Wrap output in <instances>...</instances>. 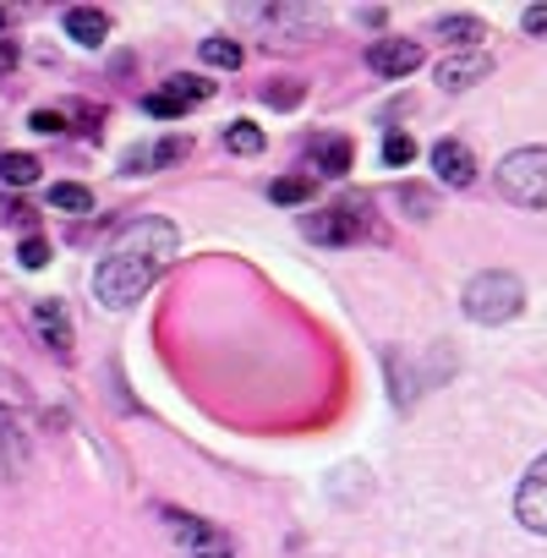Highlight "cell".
<instances>
[{
	"mask_svg": "<svg viewBox=\"0 0 547 558\" xmlns=\"http://www.w3.org/2000/svg\"><path fill=\"white\" fill-rule=\"evenodd\" d=\"M460 307H465V318L471 324H509V318H520V307H525V286L514 274H503V268H487V274H476L471 286H465V296H460Z\"/></svg>",
	"mask_w": 547,
	"mask_h": 558,
	"instance_id": "1",
	"label": "cell"
},
{
	"mask_svg": "<svg viewBox=\"0 0 547 558\" xmlns=\"http://www.w3.org/2000/svg\"><path fill=\"white\" fill-rule=\"evenodd\" d=\"M159 279V268L154 263H143V257H126V252H105V263L94 268V296L105 302V307H132L148 286Z\"/></svg>",
	"mask_w": 547,
	"mask_h": 558,
	"instance_id": "2",
	"label": "cell"
},
{
	"mask_svg": "<svg viewBox=\"0 0 547 558\" xmlns=\"http://www.w3.org/2000/svg\"><path fill=\"white\" fill-rule=\"evenodd\" d=\"M498 192L520 208H547V148H514L498 159Z\"/></svg>",
	"mask_w": 547,
	"mask_h": 558,
	"instance_id": "3",
	"label": "cell"
},
{
	"mask_svg": "<svg viewBox=\"0 0 547 558\" xmlns=\"http://www.w3.org/2000/svg\"><path fill=\"white\" fill-rule=\"evenodd\" d=\"M175 246H181V235H175L170 219H132V225H121L116 241H110V252L143 257V263H154V268H165V263L175 257Z\"/></svg>",
	"mask_w": 547,
	"mask_h": 558,
	"instance_id": "4",
	"label": "cell"
},
{
	"mask_svg": "<svg viewBox=\"0 0 547 558\" xmlns=\"http://www.w3.org/2000/svg\"><path fill=\"white\" fill-rule=\"evenodd\" d=\"M302 230H307L313 241H324V246H351V241H362V235H367V208L351 197V203H335V208L307 214V219H302Z\"/></svg>",
	"mask_w": 547,
	"mask_h": 558,
	"instance_id": "5",
	"label": "cell"
},
{
	"mask_svg": "<svg viewBox=\"0 0 547 558\" xmlns=\"http://www.w3.org/2000/svg\"><path fill=\"white\" fill-rule=\"evenodd\" d=\"M514 520H520L525 531L547 536V454L525 471V482H520V493H514Z\"/></svg>",
	"mask_w": 547,
	"mask_h": 558,
	"instance_id": "6",
	"label": "cell"
},
{
	"mask_svg": "<svg viewBox=\"0 0 547 558\" xmlns=\"http://www.w3.org/2000/svg\"><path fill=\"white\" fill-rule=\"evenodd\" d=\"M367 66L378 77H411L422 66V45L416 39H373L367 45Z\"/></svg>",
	"mask_w": 547,
	"mask_h": 558,
	"instance_id": "7",
	"label": "cell"
},
{
	"mask_svg": "<svg viewBox=\"0 0 547 558\" xmlns=\"http://www.w3.org/2000/svg\"><path fill=\"white\" fill-rule=\"evenodd\" d=\"M493 72V61L482 56V50H465V56H443L438 61V88L443 94H465V88H476L482 77Z\"/></svg>",
	"mask_w": 547,
	"mask_h": 558,
	"instance_id": "8",
	"label": "cell"
},
{
	"mask_svg": "<svg viewBox=\"0 0 547 558\" xmlns=\"http://www.w3.org/2000/svg\"><path fill=\"white\" fill-rule=\"evenodd\" d=\"M433 170H438L443 186H471L476 181V154L460 137H443V143H433Z\"/></svg>",
	"mask_w": 547,
	"mask_h": 558,
	"instance_id": "9",
	"label": "cell"
},
{
	"mask_svg": "<svg viewBox=\"0 0 547 558\" xmlns=\"http://www.w3.org/2000/svg\"><path fill=\"white\" fill-rule=\"evenodd\" d=\"M454 56H465V50H476L482 39H487V28H482V17H471V12H449V17H438V28H433Z\"/></svg>",
	"mask_w": 547,
	"mask_h": 558,
	"instance_id": "10",
	"label": "cell"
},
{
	"mask_svg": "<svg viewBox=\"0 0 547 558\" xmlns=\"http://www.w3.org/2000/svg\"><path fill=\"white\" fill-rule=\"evenodd\" d=\"M34 324H39V335H45V345L56 351V356H72V318H66V307L61 302H39L34 307Z\"/></svg>",
	"mask_w": 547,
	"mask_h": 558,
	"instance_id": "11",
	"label": "cell"
},
{
	"mask_svg": "<svg viewBox=\"0 0 547 558\" xmlns=\"http://www.w3.org/2000/svg\"><path fill=\"white\" fill-rule=\"evenodd\" d=\"M66 39H77V45H105V34H110V12H99V7H66Z\"/></svg>",
	"mask_w": 547,
	"mask_h": 558,
	"instance_id": "12",
	"label": "cell"
},
{
	"mask_svg": "<svg viewBox=\"0 0 547 558\" xmlns=\"http://www.w3.org/2000/svg\"><path fill=\"white\" fill-rule=\"evenodd\" d=\"M39 159L34 154H0V181H7V186H34L39 181Z\"/></svg>",
	"mask_w": 547,
	"mask_h": 558,
	"instance_id": "13",
	"label": "cell"
},
{
	"mask_svg": "<svg viewBox=\"0 0 547 558\" xmlns=\"http://www.w3.org/2000/svg\"><path fill=\"white\" fill-rule=\"evenodd\" d=\"M351 170V143L345 137H324L318 143V175H345Z\"/></svg>",
	"mask_w": 547,
	"mask_h": 558,
	"instance_id": "14",
	"label": "cell"
},
{
	"mask_svg": "<svg viewBox=\"0 0 547 558\" xmlns=\"http://www.w3.org/2000/svg\"><path fill=\"white\" fill-rule=\"evenodd\" d=\"M50 208H61V214H88V208H94V192L77 186V181H61V186H50Z\"/></svg>",
	"mask_w": 547,
	"mask_h": 558,
	"instance_id": "15",
	"label": "cell"
},
{
	"mask_svg": "<svg viewBox=\"0 0 547 558\" xmlns=\"http://www.w3.org/2000/svg\"><path fill=\"white\" fill-rule=\"evenodd\" d=\"M313 192H318V181H313V175H280V181L268 186V197H274V203H307Z\"/></svg>",
	"mask_w": 547,
	"mask_h": 558,
	"instance_id": "16",
	"label": "cell"
},
{
	"mask_svg": "<svg viewBox=\"0 0 547 558\" xmlns=\"http://www.w3.org/2000/svg\"><path fill=\"white\" fill-rule=\"evenodd\" d=\"M165 94L186 110V105H203V99L214 94V83H203V77H170V83H165Z\"/></svg>",
	"mask_w": 547,
	"mask_h": 558,
	"instance_id": "17",
	"label": "cell"
},
{
	"mask_svg": "<svg viewBox=\"0 0 547 558\" xmlns=\"http://www.w3.org/2000/svg\"><path fill=\"white\" fill-rule=\"evenodd\" d=\"M224 148H230V154H263V132H257L252 121H230V126H224Z\"/></svg>",
	"mask_w": 547,
	"mask_h": 558,
	"instance_id": "18",
	"label": "cell"
},
{
	"mask_svg": "<svg viewBox=\"0 0 547 558\" xmlns=\"http://www.w3.org/2000/svg\"><path fill=\"white\" fill-rule=\"evenodd\" d=\"M263 105H274V110H296V105H302V83H296V77L268 83V88H263Z\"/></svg>",
	"mask_w": 547,
	"mask_h": 558,
	"instance_id": "19",
	"label": "cell"
},
{
	"mask_svg": "<svg viewBox=\"0 0 547 558\" xmlns=\"http://www.w3.org/2000/svg\"><path fill=\"white\" fill-rule=\"evenodd\" d=\"M203 61H208V66H230V72H235V66H241V45L214 34V39H203Z\"/></svg>",
	"mask_w": 547,
	"mask_h": 558,
	"instance_id": "20",
	"label": "cell"
},
{
	"mask_svg": "<svg viewBox=\"0 0 547 558\" xmlns=\"http://www.w3.org/2000/svg\"><path fill=\"white\" fill-rule=\"evenodd\" d=\"M411 159H416V143L405 132H389L384 137V165H411Z\"/></svg>",
	"mask_w": 547,
	"mask_h": 558,
	"instance_id": "21",
	"label": "cell"
},
{
	"mask_svg": "<svg viewBox=\"0 0 547 558\" xmlns=\"http://www.w3.org/2000/svg\"><path fill=\"white\" fill-rule=\"evenodd\" d=\"M28 126H34L39 137H61V132H66V110H34Z\"/></svg>",
	"mask_w": 547,
	"mask_h": 558,
	"instance_id": "22",
	"label": "cell"
},
{
	"mask_svg": "<svg viewBox=\"0 0 547 558\" xmlns=\"http://www.w3.org/2000/svg\"><path fill=\"white\" fill-rule=\"evenodd\" d=\"M400 203L411 208V219H427L433 214V192H422V186H400Z\"/></svg>",
	"mask_w": 547,
	"mask_h": 558,
	"instance_id": "23",
	"label": "cell"
},
{
	"mask_svg": "<svg viewBox=\"0 0 547 558\" xmlns=\"http://www.w3.org/2000/svg\"><path fill=\"white\" fill-rule=\"evenodd\" d=\"M17 257H23V268H45V263H50V241H45V235H28Z\"/></svg>",
	"mask_w": 547,
	"mask_h": 558,
	"instance_id": "24",
	"label": "cell"
},
{
	"mask_svg": "<svg viewBox=\"0 0 547 558\" xmlns=\"http://www.w3.org/2000/svg\"><path fill=\"white\" fill-rule=\"evenodd\" d=\"M143 110H148V116H165V121H175V116H186V110H181V105H175V99H170L165 88H159V94H148V99H143Z\"/></svg>",
	"mask_w": 547,
	"mask_h": 558,
	"instance_id": "25",
	"label": "cell"
},
{
	"mask_svg": "<svg viewBox=\"0 0 547 558\" xmlns=\"http://www.w3.org/2000/svg\"><path fill=\"white\" fill-rule=\"evenodd\" d=\"M186 148H192V137H165L154 148V165H175V159H186Z\"/></svg>",
	"mask_w": 547,
	"mask_h": 558,
	"instance_id": "26",
	"label": "cell"
},
{
	"mask_svg": "<svg viewBox=\"0 0 547 558\" xmlns=\"http://www.w3.org/2000/svg\"><path fill=\"white\" fill-rule=\"evenodd\" d=\"M520 23H525V34H531V39H547V7H525V17H520Z\"/></svg>",
	"mask_w": 547,
	"mask_h": 558,
	"instance_id": "27",
	"label": "cell"
},
{
	"mask_svg": "<svg viewBox=\"0 0 547 558\" xmlns=\"http://www.w3.org/2000/svg\"><path fill=\"white\" fill-rule=\"evenodd\" d=\"M12 66H17V45L0 39V77H12Z\"/></svg>",
	"mask_w": 547,
	"mask_h": 558,
	"instance_id": "28",
	"label": "cell"
},
{
	"mask_svg": "<svg viewBox=\"0 0 547 558\" xmlns=\"http://www.w3.org/2000/svg\"><path fill=\"white\" fill-rule=\"evenodd\" d=\"M186 558H230V547H208V553H186Z\"/></svg>",
	"mask_w": 547,
	"mask_h": 558,
	"instance_id": "29",
	"label": "cell"
},
{
	"mask_svg": "<svg viewBox=\"0 0 547 558\" xmlns=\"http://www.w3.org/2000/svg\"><path fill=\"white\" fill-rule=\"evenodd\" d=\"M7 23H12V17H7V12H0V28H7Z\"/></svg>",
	"mask_w": 547,
	"mask_h": 558,
	"instance_id": "30",
	"label": "cell"
},
{
	"mask_svg": "<svg viewBox=\"0 0 547 558\" xmlns=\"http://www.w3.org/2000/svg\"><path fill=\"white\" fill-rule=\"evenodd\" d=\"M0 427H7V411H0Z\"/></svg>",
	"mask_w": 547,
	"mask_h": 558,
	"instance_id": "31",
	"label": "cell"
}]
</instances>
